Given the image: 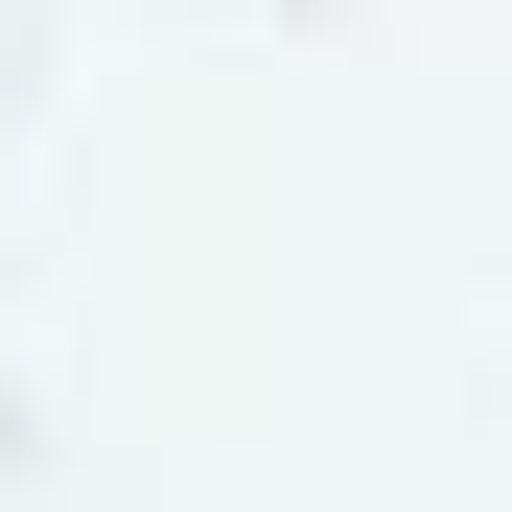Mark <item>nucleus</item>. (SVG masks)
Wrapping results in <instances>:
<instances>
[]
</instances>
